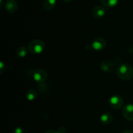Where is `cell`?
<instances>
[{
    "mask_svg": "<svg viewBox=\"0 0 133 133\" xmlns=\"http://www.w3.org/2000/svg\"><path fill=\"white\" fill-rule=\"evenodd\" d=\"M117 75L121 79L130 81L133 78V68L128 64H122L117 67L116 70Z\"/></svg>",
    "mask_w": 133,
    "mask_h": 133,
    "instance_id": "cell-1",
    "label": "cell"
},
{
    "mask_svg": "<svg viewBox=\"0 0 133 133\" xmlns=\"http://www.w3.org/2000/svg\"><path fill=\"white\" fill-rule=\"evenodd\" d=\"M45 49V44L41 40L35 39L29 42L28 45L29 51L34 55H39L42 53Z\"/></svg>",
    "mask_w": 133,
    "mask_h": 133,
    "instance_id": "cell-2",
    "label": "cell"
},
{
    "mask_svg": "<svg viewBox=\"0 0 133 133\" xmlns=\"http://www.w3.org/2000/svg\"><path fill=\"white\" fill-rule=\"evenodd\" d=\"M32 78L36 83H42L48 79V73L44 69H37L34 72Z\"/></svg>",
    "mask_w": 133,
    "mask_h": 133,
    "instance_id": "cell-3",
    "label": "cell"
},
{
    "mask_svg": "<svg viewBox=\"0 0 133 133\" xmlns=\"http://www.w3.org/2000/svg\"><path fill=\"white\" fill-rule=\"evenodd\" d=\"M109 105L112 109L118 110L121 109L123 105V99L119 95H114L109 99Z\"/></svg>",
    "mask_w": 133,
    "mask_h": 133,
    "instance_id": "cell-4",
    "label": "cell"
},
{
    "mask_svg": "<svg viewBox=\"0 0 133 133\" xmlns=\"http://www.w3.org/2000/svg\"><path fill=\"white\" fill-rule=\"evenodd\" d=\"M123 118L129 121H133V104L129 103L124 106L122 110Z\"/></svg>",
    "mask_w": 133,
    "mask_h": 133,
    "instance_id": "cell-5",
    "label": "cell"
},
{
    "mask_svg": "<svg viewBox=\"0 0 133 133\" xmlns=\"http://www.w3.org/2000/svg\"><path fill=\"white\" fill-rule=\"evenodd\" d=\"M106 45L107 43L105 39L101 37H97L92 42V48L95 51H101L105 49Z\"/></svg>",
    "mask_w": 133,
    "mask_h": 133,
    "instance_id": "cell-6",
    "label": "cell"
},
{
    "mask_svg": "<svg viewBox=\"0 0 133 133\" xmlns=\"http://www.w3.org/2000/svg\"><path fill=\"white\" fill-rule=\"evenodd\" d=\"M5 9L9 13H15L18 9V3L16 0H6L5 4Z\"/></svg>",
    "mask_w": 133,
    "mask_h": 133,
    "instance_id": "cell-7",
    "label": "cell"
},
{
    "mask_svg": "<svg viewBox=\"0 0 133 133\" xmlns=\"http://www.w3.org/2000/svg\"><path fill=\"white\" fill-rule=\"evenodd\" d=\"M114 64L110 61H103L100 64V68L103 71L106 73L112 72L114 70Z\"/></svg>",
    "mask_w": 133,
    "mask_h": 133,
    "instance_id": "cell-8",
    "label": "cell"
},
{
    "mask_svg": "<svg viewBox=\"0 0 133 133\" xmlns=\"http://www.w3.org/2000/svg\"><path fill=\"white\" fill-rule=\"evenodd\" d=\"M105 14H106V9L104 7V6H101V5L96 6V7L94 8L93 10H92V14H93L94 17L97 18V19L104 17Z\"/></svg>",
    "mask_w": 133,
    "mask_h": 133,
    "instance_id": "cell-9",
    "label": "cell"
},
{
    "mask_svg": "<svg viewBox=\"0 0 133 133\" xmlns=\"http://www.w3.org/2000/svg\"><path fill=\"white\" fill-rule=\"evenodd\" d=\"M113 119V116L110 112H105L100 116V121L104 125L110 124Z\"/></svg>",
    "mask_w": 133,
    "mask_h": 133,
    "instance_id": "cell-10",
    "label": "cell"
},
{
    "mask_svg": "<svg viewBox=\"0 0 133 133\" xmlns=\"http://www.w3.org/2000/svg\"><path fill=\"white\" fill-rule=\"evenodd\" d=\"M56 3H57V0H44L43 6L45 10L49 11L54 9Z\"/></svg>",
    "mask_w": 133,
    "mask_h": 133,
    "instance_id": "cell-11",
    "label": "cell"
},
{
    "mask_svg": "<svg viewBox=\"0 0 133 133\" xmlns=\"http://www.w3.org/2000/svg\"><path fill=\"white\" fill-rule=\"evenodd\" d=\"M25 97L29 101H34L37 97V92L33 89H29L26 92Z\"/></svg>",
    "mask_w": 133,
    "mask_h": 133,
    "instance_id": "cell-12",
    "label": "cell"
},
{
    "mask_svg": "<svg viewBox=\"0 0 133 133\" xmlns=\"http://www.w3.org/2000/svg\"><path fill=\"white\" fill-rule=\"evenodd\" d=\"M28 53V49L25 46H20L17 49L16 54L19 58H24L27 56Z\"/></svg>",
    "mask_w": 133,
    "mask_h": 133,
    "instance_id": "cell-13",
    "label": "cell"
},
{
    "mask_svg": "<svg viewBox=\"0 0 133 133\" xmlns=\"http://www.w3.org/2000/svg\"><path fill=\"white\" fill-rule=\"evenodd\" d=\"M101 1L104 6L112 8L118 5L119 0H101Z\"/></svg>",
    "mask_w": 133,
    "mask_h": 133,
    "instance_id": "cell-14",
    "label": "cell"
},
{
    "mask_svg": "<svg viewBox=\"0 0 133 133\" xmlns=\"http://www.w3.org/2000/svg\"><path fill=\"white\" fill-rule=\"evenodd\" d=\"M14 133H24V130L22 127H17L14 129Z\"/></svg>",
    "mask_w": 133,
    "mask_h": 133,
    "instance_id": "cell-15",
    "label": "cell"
},
{
    "mask_svg": "<svg viewBox=\"0 0 133 133\" xmlns=\"http://www.w3.org/2000/svg\"><path fill=\"white\" fill-rule=\"evenodd\" d=\"M5 64L3 63V61H1V62H0V71H1V74H2L3 72V69H4V66H5Z\"/></svg>",
    "mask_w": 133,
    "mask_h": 133,
    "instance_id": "cell-16",
    "label": "cell"
},
{
    "mask_svg": "<svg viewBox=\"0 0 133 133\" xmlns=\"http://www.w3.org/2000/svg\"><path fill=\"white\" fill-rule=\"evenodd\" d=\"M45 133H59V132H57V131H54V130L51 129V130H48V131H47Z\"/></svg>",
    "mask_w": 133,
    "mask_h": 133,
    "instance_id": "cell-17",
    "label": "cell"
},
{
    "mask_svg": "<svg viewBox=\"0 0 133 133\" xmlns=\"http://www.w3.org/2000/svg\"><path fill=\"white\" fill-rule=\"evenodd\" d=\"M122 133H133V132L131 131H130V130H126V131H123Z\"/></svg>",
    "mask_w": 133,
    "mask_h": 133,
    "instance_id": "cell-18",
    "label": "cell"
},
{
    "mask_svg": "<svg viewBox=\"0 0 133 133\" xmlns=\"http://www.w3.org/2000/svg\"><path fill=\"white\" fill-rule=\"evenodd\" d=\"M73 0H63L64 2H65V3H70V2H71Z\"/></svg>",
    "mask_w": 133,
    "mask_h": 133,
    "instance_id": "cell-19",
    "label": "cell"
}]
</instances>
